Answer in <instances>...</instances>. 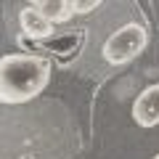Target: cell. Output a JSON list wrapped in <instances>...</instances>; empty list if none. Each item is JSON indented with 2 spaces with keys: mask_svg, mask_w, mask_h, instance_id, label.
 Returning a JSON list of instances; mask_svg holds the SVG:
<instances>
[{
  "mask_svg": "<svg viewBox=\"0 0 159 159\" xmlns=\"http://www.w3.org/2000/svg\"><path fill=\"white\" fill-rule=\"evenodd\" d=\"M51 82L48 58L34 53H6L0 56V103L16 106L37 98Z\"/></svg>",
  "mask_w": 159,
  "mask_h": 159,
  "instance_id": "obj_1",
  "label": "cell"
},
{
  "mask_svg": "<svg viewBox=\"0 0 159 159\" xmlns=\"http://www.w3.org/2000/svg\"><path fill=\"white\" fill-rule=\"evenodd\" d=\"M146 45H148V32L141 24L130 21V24H125V27H119L117 32L109 34L106 43H103V48H101V53H103V58H106L109 64L122 66V64L138 58L146 51Z\"/></svg>",
  "mask_w": 159,
  "mask_h": 159,
  "instance_id": "obj_2",
  "label": "cell"
},
{
  "mask_svg": "<svg viewBox=\"0 0 159 159\" xmlns=\"http://www.w3.org/2000/svg\"><path fill=\"white\" fill-rule=\"evenodd\" d=\"M133 119L138 127H157L159 125V82L141 90L133 103Z\"/></svg>",
  "mask_w": 159,
  "mask_h": 159,
  "instance_id": "obj_3",
  "label": "cell"
},
{
  "mask_svg": "<svg viewBox=\"0 0 159 159\" xmlns=\"http://www.w3.org/2000/svg\"><path fill=\"white\" fill-rule=\"evenodd\" d=\"M19 24H21L24 34L32 37V40H43V37H48V34H53V24L48 21L34 6L24 8V11L19 13Z\"/></svg>",
  "mask_w": 159,
  "mask_h": 159,
  "instance_id": "obj_4",
  "label": "cell"
},
{
  "mask_svg": "<svg viewBox=\"0 0 159 159\" xmlns=\"http://www.w3.org/2000/svg\"><path fill=\"white\" fill-rule=\"evenodd\" d=\"M32 3L53 27H56V24H66L69 19L74 16L72 8H69V0H32Z\"/></svg>",
  "mask_w": 159,
  "mask_h": 159,
  "instance_id": "obj_5",
  "label": "cell"
},
{
  "mask_svg": "<svg viewBox=\"0 0 159 159\" xmlns=\"http://www.w3.org/2000/svg\"><path fill=\"white\" fill-rule=\"evenodd\" d=\"M101 3L103 0H69V8H72V13H90Z\"/></svg>",
  "mask_w": 159,
  "mask_h": 159,
  "instance_id": "obj_6",
  "label": "cell"
},
{
  "mask_svg": "<svg viewBox=\"0 0 159 159\" xmlns=\"http://www.w3.org/2000/svg\"><path fill=\"white\" fill-rule=\"evenodd\" d=\"M154 159H159V154H157V157H154Z\"/></svg>",
  "mask_w": 159,
  "mask_h": 159,
  "instance_id": "obj_7",
  "label": "cell"
}]
</instances>
